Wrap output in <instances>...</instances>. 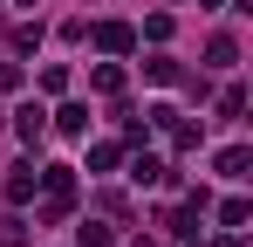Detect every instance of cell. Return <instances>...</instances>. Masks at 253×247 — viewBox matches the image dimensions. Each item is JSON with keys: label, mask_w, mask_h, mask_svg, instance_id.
<instances>
[{"label": "cell", "mask_w": 253, "mask_h": 247, "mask_svg": "<svg viewBox=\"0 0 253 247\" xmlns=\"http://www.w3.org/2000/svg\"><path fill=\"white\" fill-rule=\"evenodd\" d=\"M247 213H253L247 199H226V206H219V227H247Z\"/></svg>", "instance_id": "9c48e42d"}, {"label": "cell", "mask_w": 253, "mask_h": 247, "mask_svg": "<svg viewBox=\"0 0 253 247\" xmlns=\"http://www.w3.org/2000/svg\"><path fill=\"white\" fill-rule=\"evenodd\" d=\"M96 48H103V55H130V48H137V35H130L124 21H103V28H96Z\"/></svg>", "instance_id": "6da1fadb"}, {"label": "cell", "mask_w": 253, "mask_h": 247, "mask_svg": "<svg viewBox=\"0 0 253 247\" xmlns=\"http://www.w3.org/2000/svg\"><path fill=\"white\" fill-rule=\"evenodd\" d=\"M76 234H83V247H110V227H103V220H89V227H76Z\"/></svg>", "instance_id": "8fae6325"}, {"label": "cell", "mask_w": 253, "mask_h": 247, "mask_svg": "<svg viewBox=\"0 0 253 247\" xmlns=\"http://www.w3.org/2000/svg\"><path fill=\"white\" fill-rule=\"evenodd\" d=\"M144 76H151V82H178V62H171L165 48H158V55H151V62H144Z\"/></svg>", "instance_id": "52a82bcc"}, {"label": "cell", "mask_w": 253, "mask_h": 247, "mask_svg": "<svg viewBox=\"0 0 253 247\" xmlns=\"http://www.w3.org/2000/svg\"><path fill=\"white\" fill-rule=\"evenodd\" d=\"M55 124H62L69 137H83V130H89V110H83V103H62V110H55Z\"/></svg>", "instance_id": "8992f818"}, {"label": "cell", "mask_w": 253, "mask_h": 247, "mask_svg": "<svg viewBox=\"0 0 253 247\" xmlns=\"http://www.w3.org/2000/svg\"><path fill=\"white\" fill-rule=\"evenodd\" d=\"M219 179H247V144H226L219 151Z\"/></svg>", "instance_id": "5b68a950"}, {"label": "cell", "mask_w": 253, "mask_h": 247, "mask_svg": "<svg viewBox=\"0 0 253 247\" xmlns=\"http://www.w3.org/2000/svg\"><path fill=\"white\" fill-rule=\"evenodd\" d=\"M206 62H212V69H233V62H240V41H233V35H212L206 41Z\"/></svg>", "instance_id": "3957f363"}, {"label": "cell", "mask_w": 253, "mask_h": 247, "mask_svg": "<svg viewBox=\"0 0 253 247\" xmlns=\"http://www.w3.org/2000/svg\"><path fill=\"white\" fill-rule=\"evenodd\" d=\"M28 7H35V0H28Z\"/></svg>", "instance_id": "5bb4252c"}, {"label": "cell", "mask_w": 253, "mask_h": 247, "mask_svg": "<svg viewBox=\"0 0 253 247\" xmlns=\"http://www.w3.org/2000/svg\"><path fill=\"white\" fill-rule=\"evenodd\" d=\"M14 130H21V144H42V130H48V110L21 103V110H14Z\"/></svg>", "instance_id": "7a4b0ae2"}, {"label": "cell", "mask_w": 253, "mask_h": 247, "mask_svg": "<svg viewBox=\"0 0 253 247\" xmlns=\"http://www.w3.org/2000/svg\"><path fill=\"white\" fill-rule=\"evenodd\" d=\"M137 247H158V241H137Z\"/></svg>", "instance_id": "4fadbf2b"}, {"label": "cell", "mask_w": 253, "mask_h": 247, "mask_svg": "<svg viewBox=\"0 0 253 247\" xmlns=\"http://www.w3.org/2000/svg\"><path fill=\"white\" fill-rule=\"evenodd\" d=\"M130 179H137V185H158V179H165V165H158V158H137V165H130Z\"/></svg>", "instance_id": "ba28073f"}, {"label": "cell", "mask_w": 253, "mask_h": 247, "mask_svg": "<svg viewBox=\"0 0 253 247\" xmlns=\"http://www.w3.org/2000/svg\"><path fill=\"white\" fill-rule=\"evenodd\" d=\"M35 185H42V179H35V165H14V179H7V199L21 206V199H35Z\"/></svg>", "instance_id": "277c9868"}, {"label": "cell", "mask_w": 253, "mask_h": 247, "mask_svg": "<svg viewBox=\"0 0 253 247\" xmlns=\"http://www.w3.org/2000/svg\"><path fill=\"white\" fill-rule=\"evenodd\" d=\"M0 247H28V234H21V220H0Z\"/></svg>", "instance_id": "7c38bea8"}, {"label": "cell", "mask_w": 253, "mask_h": 247, "mask_svg": "<svg viewBox=\"0 0 253 247\" xmlns=\"http://www.w3.org/2000/svg\"><path fill=\"white\" fill-rule=\"evenodd\" d=\"M96 89H103V96H110V89H124V69H117V62H103V69H96Z\"/></svg>", "instance_id": "30bf717a"}]
</instances>
